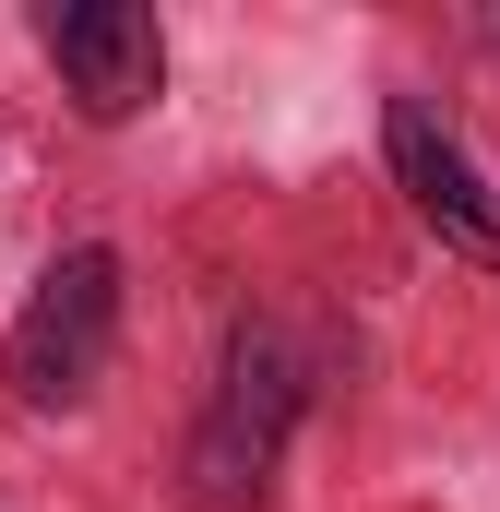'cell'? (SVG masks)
<instances>
[{"label": "cell", "mask_w": 500, "mask_h": 512, "mask_svg": "<svg viewBox=\"0 0 500 512\" xmlns=\"http://www.w3.org/2000/svg\"><path fill=\"white\" fill-rule=\"evenodd\" d=\"M108 346H120V262L108 251H60L48 286L24 298V322H12V393L36 417H60V405L96 393Z\"/></svg>", "instance_id": "obj_1"}, {"label": "cell", "mask_w": 500, "mask_h": 512, "mask_svg": "<svg viewBox=\"0 0 500 512\" xmlns=\"http://www.w3.org/2000/svg\"><path fill=\"white\" fill-rule=\"evenodd\" d=\"M298 358H286V334L274 322H250L239 346H227V382H215V417H203V441H191V477H203V501L239 512L262 501V477H274V441H286V417H298Z\"/></svg>", "instance_id": "obj_2"}, {"label": "cell", "mask_w": 500, "mask_h": 512, "mask_svg": "<svg viewBox=\"0 0 500 512\" xmlns=\"http://www.w3.org/2000/svg\"><path fill=\"white\" fill-rule=\"evenodd\" d=\"M36 48H48V72H60V96H72L84 120H131V108H155V84H167V36H155V12H131V0H60V12L36 24Z\"/></svg>", "instance_id": "obj_3"}, {"label": "cell", "mask_w": 500, "mask_h": 512, "mask_svg": "<svg viewBox=\"0 0 500 512\" xmlns=\"http://www.w3.org/2000/svg\"><path fill=\"white\" fill-rule=\"evenodd\" d=\"M393 179L417 191V215L453 239V251H477V262H500V191L465 167V143L429 120V96H393Z\"/></svg>", "instance_id": "obj_4"}]
</instances>
